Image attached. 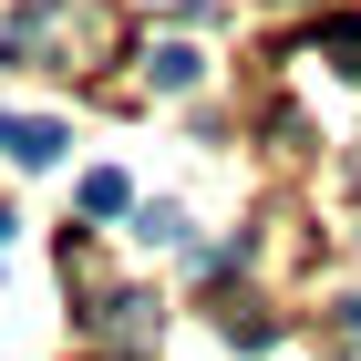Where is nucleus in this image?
<instances>
[{
	"label": "nucleus",
	"mask_w": 361,
	"mask_h": 361,
	"mask_svg": "<svg viewBox=\"0 0 361 361\" xmlns=\"http://www.w3.org/2000/svg\"><path fill=\"white\" fill-rule=\"evenodd\" d=\"M196 73H207V62H196V42H155V52H145V83H155V93H186Z\"/></svg>",
	"instance_id": "f03ea898"
},
{
	"label": "nucleus",
	"mask_w": 361,
	"mask_h": 361,
	"mask_svg": "<svg viewBox=\"0 0 361 361\" xmlns=\"http://www.w3.org/2000/svg\"><path fill=\"white\" fill-rule=\"evenodd\" d=\"M62 145H73V135H62V114H0V155H11V166L42 176V166H62Z\"/></svg>",
	"instance_id": "f257e3e1"
},
{
	"label": "nucleus",
	"mask_w": 361,
	"mask_h": 361,
	"mask_svg": "<svg viewBox=\"0 0 361 361\" xmlns=\"http://www.w3.org/2000/svg\"><path fill=\"white\" fill-rule=\"evenodd\" d=\"M341 341H361V300H341Z\"/></svg>",
	"instance_id": "20e7f679"
},
{
	"label": "nucleus",
	"mask_w": 361,
	"mask_h": 361,
	"mask_svg": "<svg viewBox=\"0 0 361 361\" xmlns=\"http://www.w3.org/2000/svg\"><path fill=\"white\" fill-rule=\"evenodd\" d=\"M124 207H135V186H124V176H83V217H124Z\"/></svg>",
	"instance_id": "7ed1b4c3"
}]
</instances>
